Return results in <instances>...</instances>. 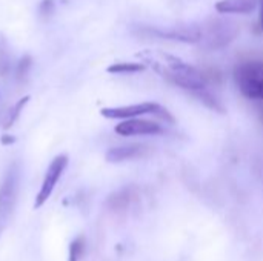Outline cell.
I'll list each match as a JSON object with an SVG mask.
<instances>
[{
    "label": "cell",
    "instance_id": "obj_6",
    "mask_svg": "<svg viewBox=\"0 0 263 261\" xmlns=\"http://www.w3.org/2000/svg\"><path fill=\"white\" fill-rule=\"evenodd\" d=\"M140 32H146L148 35L183 42V43H199L202 38V28L197 25H179V26H171L168 29L146 28V29H142Z\"/></svg>",
    "mask_w": 263,
    "mask_h": 261
},
{
    "label": "cell",
    "instance_id": "obj_15",
    "mask_svg": "<svg viewBox=\"0 0 263 261\" xmlns=\"http://www.w3.org/2000/svg\"><path fill=\"white\" fill-rule=\"evenodd\" d=\"M85 252V238L77 237L69 246V261H79Z\"/></svg>",
    "mask_w": 263,
    "mask_h": 261
},
{
    "label": "cell",
    "instance_id": "obj_7",
    "mask_svg": "<svg viewBox=\"0 0 263 261\" xmlns=\"http://www.w3.org/2000/svg\"><path fill=\"white\" fill-rule=\"evenodd\" d=\"M66 166H68V157L66 155H57L51 162V165H49V168L46 171L45 180L42 183L40 192L37 194L34 208H40L48 202V198L51 197V194H52V191H54V188H55V185H57L59 178L62 177Z\"/></svg>",
    "mask_w": 263,
    "mask_h": 261
},
{
    "label": "cell",
    "instance_id": "obj_9",
    "mask_svg": "<svg viewBox=\"0 0 263 261\" xmlns=\"http://www.w3.org/2000/svg\"><path fill=\"white\" fill-rule=\"evenodd\" d=\"M148 151L146 146L143 145H125V146H117V148H111L106 152V160L109 163H120L125 160H133V158H139L142 157L145 152Z\"/></svg>",
    "mask_w": 263,
    "mask_h": 261
},
{
    "label": "cell",
    "instance_id": "obj_4",
    "mask_svg": "<svg viewBox=\"0 0 263 261\" xmlns=\"http://www.w3.org/2000/svg\"><path fill=\"white\" fill-rule=\"evenodd\" d=\"M18 178H20L18 166L12 165L8 169L5 180L2 183V188H0V232L8 225L9 217L14 211L17 191H18Z\"/></svg>",
    "mask_w": 263,
    "mask_h": 261
},
{
    "label": "cell",
    "instance_id": "obj_2",
    "mask_svg": "<svg viewBox=\"0 0 263 261\" xmlns=\"http://www.w3.org/2000/svg\"><path fill=\"white\" fill-rule=\"evenodd\" d=\"M239 91L250 100L263 102V60H243L234 68Z\"/></svg>",
    "mask_w": 263,
    "mask_h": 261
},
{
    "label": "cell",
    "instance_id": "obj_16",
    "mask_svg": "<svg viewBox=\"0 0 263 261\" xmlns=\"http://www.w3.org/2000/svg\"><path fill=\"white\" fill-rule=\"evenodd\" d=\"M31 66H32V58H31L29 55H23V57L20 58L18 65H17V69H15V77H17L18 82H22V80L26 78V75H28Z\"/></svg>",
    "mask_w": 263,
    "mask_h": 261
},
{
    "label": "cell",
    "instance_id": "obj_1",
    "mask_svg": "<svg viewBox=\"0 0 263 261\" xmlns=\"http://www.w3.org/2000/svg\"><path fill=\"white\" fill-rule=\"evenodd\" d=\"M139 57H142V60L148 66H151L162 78L168 80L174 86H179L191 92L202 91L206 86L202 71L185 63L182 58L176 55L162 51H146Z\"/></svg>",
    "mask_w": 263,
    "mask_h": 261
},
{
    "label": "cell",
    "instance_id": "obj_19",
    "mask_svg": "<svg viewBox=\"0 0 263 261\" xmlns=\"http://www.w3.org/2000/svg\"><path fill=\"white\" fill-rule=\"evenodd\" d=\"M14 142H15V138L11 137V135H3V137H2V143H3V145H11V143H14Z\"/></svg>",
    "mask_w": 263,
    "mask_h": 261
},
{
    "label": "cell",
    "instance_id": "obj_20",
    "mask_svg": "<svg viewBox=\"0 0 263 261\" xmlns=\"http://www.w3.org/2000/svg\"><path fill=\"white\" fill-rule=\"evenodd\" d=\"M260 118H262V122H263V108L260 109Z\"/></svg>",
    "mask_w": 263,
    "mask_h": 261
},
{
    "label": "cell",
    "instance_id": "obj_13",
    "mask_svg": "<svg viewBox=\"0 0 263 261\" xmlns=\"http://www.w3.org/2000/svg\"><path fill=\"white\" fill-rule=\"evenodd\" d=\"M145 69L143 63H133V62H122V63H114L108 68V72L111 74H134L140 72Z\"/></svg>",
    "mask_w": 263,
    "mask_h": 261
},
{
    "label": "cell",
    "instance_id": "obj_8",
    "mask_svg": "<svg viewBox=\"0 0 263 261\" xmlns=\"http://www.w3.org/2000/svg\"><path fill=\"white\" fill-rule=\"evenodd\" d=\"M116 132L123 137H131V135H154L160 134L162 128L160 125L149 122V120H140V118H126L122 123L116 126Z\"/></svg>",
    "mask_w": 263,
    "mask_h": 261
},
{
    "label": "cell",
    "instance_id": "obj_17",
    "mask_svg": "<svg viewBox=\"0 0 263 261\" xmlns=\"http://www.w3.org/2000/svg\"><path fill=\"white\" fill-rule=\"evenodd\" d=\"M39 14L42 18H49L54 14V2L52 0H43L39 6Z\"/></svg>",
    "mask_w": 263,
    "mask_h": 261
},
{
    "label": "cell",
    "instance_id": "obj_18",
    "mask_svg": "<svg viewBox=\"0 0 263 261\" xmlns=\"http://www.w3.org/2000/svg\"><path fill=\"white\" fill-rule=\"evenodd\" d=\"M259 9H260V14H259V26L263 31V0H259Z\"/></svg>",
    "mask_w": 263,
    "mask_h": 261
},
{
    "label": "cell",
    "instance_id": "obj_10",
    "mask_svg": "<svg viewBox=\"0 0 263 261\" xmlns=\"http://www.w3.org/2000/svg\"><path fill=\"white\" fill-rule=\"evenodd\" d=\"M257 5L259 0H220L216 3V11L220 14H250Z\"/></svg>",
    "mask_w": 263,
    "mask_h": 261
},
{
    "label": "cell",
    "instance_id": "obj_11",
    "mask_svg": "<svg viewBox=\"0 0 263 261\" xmlns=\"http://www.w3.org/2000/svg\"><path fill=\"white\" fill-rule=\"evenodd\" d=\"M11 72V54L6 38L0 34V77H8Z\"/></svg>",
    "mask_w": 263,
    "mask_h": 261
},
{
    "label": "cell",
    "instance_id": "obj_5",
    "mask_svg": "<svg viewBox=\"0 0 263 261\" xmlns=\"http://www.w3.org/2000/svg\"><path fill=\"white\" fill-rule=\"evenodd\" d=\"M100 114L106 118H122V120L140 117L145 114H154V115H159L160 118H163L165 122H170V123L174 122L173 115L163 106H160L157 103H149V102L139 103V105H129V106H119V108H103L100 111Z\"/></svg>",
    "mask_w": 263,
    "mask_h": 261
},
{
    "label": "cell",
    "instance_id": "obj_12",
    "mask_svg": "<svg viewBox=\"0 0 263 261\" xmlns=\"http://www.w3.org/2000/svg\"><path fill=\"white\" fill-rule=\"evenodd\" d=\"M129 202H131V192L128 189H123V191H119V192L112 194L108 198V206L112 211H123V209L128 208Z\"/></svg>",
    "mask_w": 263,
    "mask_h": 261
},
{
    "label": "cell",
    "instance_id": "obj_3",
    "mask_svg": "<svg viewBox=\"0 0 263 261\" xmlns=\"http://www.w3.org/2000/svg\"><path fill=\"white\" fill-rule=\"evenodd\" d=\"M200 28L202 38L199 43H202V46L206 49H220L227 46L236 38L239 32L237 25L225 18H211Z\"/></svg>",
    "mask_w": 263,
    "mask_h": 261
},
{
    "label": "cell",
    "instance_id": "obj_14",
    "mask_svg": "<svg viewBox=\"0 0 263 261\" xmlns=\"http://www.w3.org/2000/svg\"><path fill=\"white\" fill-rule=\"evenodd\" d=\"M28 100H29V95H25L23 98H20V100L14 105L12 109H9V114H8V117H6V120H5V123H3V128H5V129L11 128V126L14 125V122L20 117V112H22L23 106L28 103Z\"/></svg>",
    "mask_w": 263,
    "mask_h": 261
}]
</instances>
